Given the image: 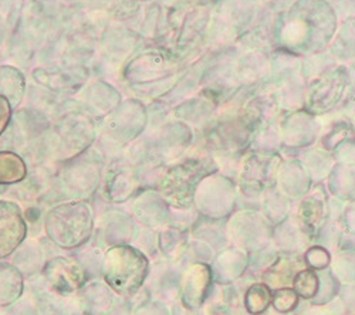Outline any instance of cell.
<instances>
[{"label": "cell", "mask_w": 355, "mask_h": 315, "mask_svg": "<svg viewBox=\"0 0 355 315\" xmlns=\"http://www.w3.org/2000/svg\"><path fill=\"white\" fill-rule=\"evenodd\" d=\"M101 269L110 287L116 294L130 297L142 287L150 270V262L142 250L116 244L105 251Z\"/></svg>", "instance_id": "1"}, {"label": "cell", "mask_w": 355, "mask_h": 315, "mask_svg": "<svg viewBox=\"0 0 355 315\" xmlns=\"http://www.w3.org/2000/svg\"><path fill=\"white\" fill-rule=\"evenodd\" d=\"M93 212L84 202L58 205L46 216L49 239L60 249L71 250L83 246L93 233Z\"/></svg>", "instance_id": "2"}, {"label": "cell", "mask_w": 355, "mask_h": 315, "mask_svg": "<svg viewBox=\"0 0 355 315\" xmlns=\"http://www.w3.org/2000/svg\"><path fill=\"white\" fill-rule=\"evenodd\" d=\"M351 87L349 70L345 66H333L324 70L309 87L306 107L311 114H325L334 109Z\"/></svg>", "instance_id": "3"}, {"label": "cell", "mask_w": 355, "mask_h": 315, "mask_svg": "<svg viewBox=\"0 0 355 315\" xmlns=\"http://www.w3.org/2000/svg\"><path fill=\"white\" fill-rule=\"evenodd\" d=\"M205 166L202 162L191 161L168 172L164 178L161 192L164 197L178 208L191 205L193 190L202 177H205Z\"/></svg>", "instance_id": "4"}, {"label": "cell", "mask_w": 355, "mask_h": 315, "mask_svg": "<svg viewBox=\"0 0 355 315\" xmlns=\"http://www.w3.org/2000/svg\"><path fill=\"white\" fill-rule=\"evenodd\" d=\"M44 280L57 294L70 296L80 291L87 282L84 266L69 257H54L43 269Z\"/></svg>", "instance_id": "5"}, {"label": "cell", "mask_w": 355, "mask_h": 315, "mask_svg": "<svg viewBox=\"0 0 355 315\" xmlns=\"http://www.w3.org/2000/svg\"><path fill=\"white\" fill-rule=\"evenodd\" d=\"M27 233L26 222L20 209L12 202L0 205V255L2 259L13 254L24 242Z\"/></svg>", "instance_id": "6"}, {"label": "cell", "mask_w": 355, "mask_h": 315, "mask_svg": "<svg viewBox=\"0 0 355 315\" xmlns=\"http://www.w3.org/2000/svg\"><path fill=\"white\" fill-rule=\"evenodd\" d=\"M214 271L209 264H191L181 280V296L184 304L191 308H199L211 290Z\"/></svg>", "instance_id": "7"}, {"label": "cell", "mask_w": 355, "mask_h": 315, "mask_svg": "<svg viewBox=\"0 0 355 315\" xmlns=\"http://www.w3.org/2000/svg\"><path fill=\"white\" fill-rule=\"evenodd\" d=\"M309 269L304 254L300 253H280L275 262L263 271V282L268 284L272 290L290 287L295 276Z\"/></svg>", "instance_id": "8"}, {"label": "cell", "mask_w": 355, "mask_h": 315, "mask_svg": "<svg viewBox=\"0 0 355 315\" xmlns=\"http://www.w3.org/2000/svg\"><path fill=\"white\" fill-rule=\"evenodd\" d=\"M329 217V205L325 195L313 193L307 196L299 210V222L304 232L309 235L310 239H317V236L322 232L325 227V222Z\"/></svg>", "instance_id": "9"}, {"label": "cell", "mask_w": 355, "mask_h": 315, "mask_svg": "<svg viewBox=\"0 0 355 315\" xmlns=\"http://www.w3.org/2000/svg\"><path fill=\"white\" fill-rule=\"evenodd\" d=\"M114 290L108 284L93 281L80 291V305L88 315H105L115 304Z\"/></svg>", "instance_id": "10"}, {"label": "cell", "mask_w": 355, "mask_h": 315, "mask_svg": "<svg viewBox=\"0 0 355 315\" xmlns=\"http://www.w3.org/2000/svg\"><path fill=\"white\" fill-rule=\"evenodd\" d=\"M249 264V257L242 249L223 250L214 263V277L219 284H229L243 276Z\"/></svg>", "instance_id": "11"}, {"label": "cell", "mask_w": 355, "mask_h": 315, "mask_svg": "<svg viewBox=\"0 0 355 315\" xmlns=\"http://www.w3.org/2000/svg\"><path fill=\"white\" fill-rule=\"evenodd\" d=\"M329 189L345 202L355 200V162L336 163L330 174Z\"/></svg>", "instance_id": "12"}, {"label": "cell", "mask_w": 355, "mask_h": 315, "mask_svg": "<svg viewBox=\"0 0 355 315\" xmlns=\"http://www.w3.org/2000/svg\"><path fill=\"white\" fill-rule=\"evenodd\" d=\"M331 53L347 67L355 64V17H348L341 24L331 43Z\"/></svg>", "instance_id": "13"}, {"label": "cell", "mask_w": 355, "mask_h": 315, "mask_svg": "<svg viewBox=\"0 0 355 315\" xmlns=\"http://www.w3.org/2000/svg\"><path fill=\"white\" fill-rule=\"evenodd\" d=\"M23 293V276L15 264L2 263V284H0V304L9 307Z\"/></svg>", "instance_id": "14"}, {"label": "cell", "mask_w": 355, "mask_h": 315, "mask_svg": "<svg viewBox=\"0 0 355 315\" xmlns=\"http://www.w3.org/2000/svg\"><path fill=\"white\" fill-rule=\"evenodd\" d=\"M273 301V293L268 284L254 282L245 293V308L252 315H261L268 311Z\"/></svg>", "instance_id": "15"}, {"label": "cell", "mask_w": 355, "mask_h": 315, "mask_svg": "<svg viewBox=\"0 0 355 315\" xmlns=\"http://www.w3.org/2000/svg\"><path fill=\"white\" fill-rule=\"evenodd\" d=\"M330 270L340 284L355 285V249H340Z\"/></svg>", "instance_id": "16"}, {"label": "cell", "mask_w": 355, "mask_h": 315, "mask_svg": "<svg viewBox=\"0 0 355 315\" xmlns=\"http://www.w3.org/2000/svg\"><path fill=\"white\" fill-rule=\"evenodd\" d=\"M27 174L23 159L13 152L0 155V181L2 183H16L24 179Z\"/></svg>", "instance_id": "17"}, {"label": "cell", "mask_w": 355, "mask_h": 315, "mask_svg": "<svg viewBox=\"0 0 355 315\" xmlns=\"http://www.w3.org/2000/svg\"><path fill=\"white\" fill-rule=\"evenodd\" d=\"M317 274L320 278V287L317 296L311 300V305H327L337 297L340 290V282L334 277L333 271L329 269L318 270Z\"/></svg>", "instance_id": "18"}, {"label": "cell", "mask_w": 355, "mask_h": 315, "mask_svg": "<svg viewBox=\"0 0 355 315\" xmlns=\"http://www.w3.org/2000/svg\"><path fill=\"white\" fill-rule=\"evenodd\" d=\"M33 244L35 242H31V243H26L23 247H19L16 253V259H15V266L21 273H26L28 276L37 273L36 270L42 267L40 263L36 262V260L42 262V249L35 247Z\"/></svg>", "instance_id": "19"}, {"label": "cell", "mask_w": 355, "mask_h": 315, "mask_svg": "<svg viewBox=\"0 0 355 315\" xmlns=\"http://www.w3.org/2000/svg\"><path fill=\"white\" fill-rule=\"evenodd\" d=\"M355 139V128L348 121H340L322 138V148L325 151H336L348 141Z\"/></svg>", "instance_id": "20"}, {"label": "cell", "mask_w": 355, "mask_h": 315, "mask_svg": "<svg viewBox=\"0 0 355 315\" xmlns=\"http://www.w3.org/2000/svg\"><path fill=\"white\" fill-rule=\"evenodd\" d=\"M320 287V278L315 270L306 269L300 271L294 278L293 289L304 300H313L317 296Z\"/></svg>", "instance_id": "21"}, {"label": "cell", "mask_w": 355, "mask_h": 315, "mask_svg": "<svg viewBox=\"0 0 355 315\" xmlns=\"http://www.w3.org/2000/svg\"><path fill=\"white\" fill-rule=\"evenodd\" d=\"M300 301V296L295 293L294 289L291 287H284V289H279L275 290L273 293V301H272V307L283 314H290L293 312L295 308H297Z\"/></svg>", "instance_id": "22"}, {"label": "cell", "mask_w": 355, "mask_h": 315, "mask_svg": "<svg viewBox=\"0 0 355 315\" xmlns=\"http://www.w3.org/2000/svg\"><path fill=\"white\" fill-rule=\"evenodd\" d=\"M188 244V239L182 236L180 232H165L159 237V247L164 251V254L169 259H175V257L184 251V247Z\"/></svg>", "instance_id": "23"}, {"label": "cell", "mask_w": 355, "mask_h": 315, "mask_svg": "<svg viewBox=\"0 0 355 315\" xmlns=\"http://www.w3.org/2000/svg\"><path fill=\"white\" fill-rule=\"evenodd\" d=\"M304 259L307 263V267L311 270H324L331 266V254L330 251L322 246H311L304 253Z\"/></svg>", "instance_id": "24"}, {"label": "cell", "mask_w": 355, "mask_h": 315, "mask_svg": "<svg viewBox=\"0 0 355 315\" xmlns=\"http://www.w3.org/2000/svg\"><path fill=\"white\" fill-rule=\"evenodd\" d=\"M343 226L345 231L355 236V200L348 202L343 213Z\"/></svg>", "instance_id": "25"}, {"label": "cell", "mask_w": 355, "mask_h": 315, "mask_svg": "<svg viewBox=\"0 0 355 315\" xmlns=\"http://www.w3.org/2000/svg\"><path fill=\"white\" fill-rule=\"evenodd\" d=\"M135 315H169L166 307H164L162 304L158 303H153V304H146L145 307H141Z\"/></svg>", "instance_id": "26"}, {"label": "cell", "mask_w": 355, "mask_h": 315, "mask_svg": "<svg viewBox=\"0 0 355 315\" xmlns=\"http://www.w3.org/2000/svg\"><path fill=\"white\" fill-rule=\"evenodd\" d=\"M0 107H2V132H3L10 120V114H12L8 97L2 96V98H0Z\"/></svg>", "instance_id": "27"}, {"label": "cell", "mask_w": 355, "mask_h": 315, "mask_svg": "<svg viewBox=\"0 0 355 315\" xmlns=\"http://www.w3.org/2000/svg\"><path fill=\"white\" fill-rule=\"evenodd\" d=\"M302 315H334L330 309L324 308V305H313L311 308L306 309Z\"/></svg>", "instance_id": "28"}, {"label": "cell", "mask_w": 355, "mask_h": 315, "mask_svg": "<svg viewBox=\"0 0 355 315\" xmlns=\"http://www.w3.org/2000/svg\"><path fill=\"white\" fill-rule=\"evenodd\" d=\"M348 70H349V81H351L349 93H355V64L348 67Z\"/></svg>", "instance_id": "29"}, {"label": "cell", "mask_w": 355, "mask_h": 315, "mask_svg": "<svg viewBox=\"0 0 355 315\" xmlns=\"http://www.w3.org/2000/svg\"><path fill=\"white\" fill-rule=\"evenodd\" d=\"M272 308H273V307H272ZM266 312H268V314H266V315H293L291 312H290V314H283V312H279V311H276L275 308H273V311H272V312H269V309L266 311Z\"/></svg>", "instance_id": "30"}, {"label": "cell", "mask_w": 355, "mask_h": 315, "mask_svg": "<svg viewBox=\"0 0 355 315\" xmlns=\"http://www.w3.org/2000/svg\"><path fill=\"white\" fill-rule=\"evenodd\" d=\"M354 315H355V314H354Z\"/></svg>", "instance_id": "31"}]
</instances>
